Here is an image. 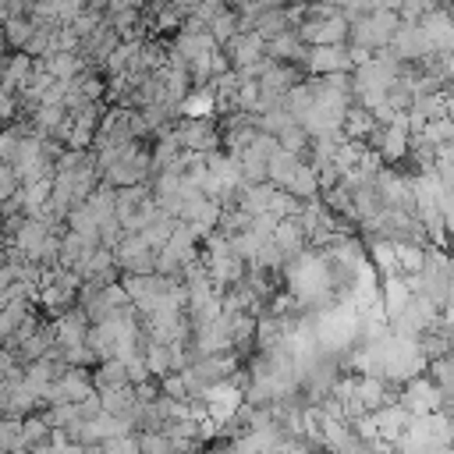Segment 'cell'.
I'll use <instances>...</instances> for the list:
<instances>
[{"mask_svg":"<svg viewBox=\"0 0 454 454\" xmlns=\"http://www.w3.org/2000/svg\"><path fill=\"white\" fill-rule=\"evenodd\" d=\"M450 4H454V0H450Z\"/></svg>","mask_w":454,"mask_h":454,"instance_id":"obj_30","label":"cell"},{"mask_svg":"<svg viewBox=\"0 0 454 454\" xmlns=\"http://www.w3.org/2000/svg\"><path fill=\"white\" fill-rule=\"evenodd\" d=\"M35 71V57H28L25 50L18 53H7V64H4V92H21L25 78Z\"/></svg>","mask_w":454,"mask_h":454,"instance_id":"obj_17","label":"cell"},{"mask_svg":"<svg viewBox=\"0 0 454 454\" xmlns=\"http://www.w3.org/2000/svg\"><path fill=\"white\" fill-rule=\"evenodd\" d=\"M372 415H376V426H380V440L390 443V447H397V443L408 436V426H411V419H415L401 401H394V404H387V408H380V411H372Z\"/></svg>","mask_w":454,"mask_h":454,"instance_id":"obj_8","label":"cell"},{"mask_svg":"<svg viewBox=\"0 0 454 454\" xmlns=\"http://www.w3.org/2000/svg\"><path fill=\"white\" fill-rule=\"evenodd\" d=\"M411 284H408V277H383L380 280V305H383V316L394 323L404 309H408V301H411Z\"/></svg>","mask_w":454,"mask_h":454,"instance_id":"obj_10","label":"cell"},{"mask_svg":"<svg viewBox=\"0 0 454 454\" xmlns=\"http://www.w3.org/2000/svg\"><path fill=\"white\" fill-rule=\"evenodd\" d=\"M390 53H394L397 60H404V64H419V60H426V57L436 53V50L429 46V39H426V32H422L419 25H401V32H397L394 43H390Z\"/></svg>","mask_w":454,"mask_h":454,"instance_id":"obj_7","label":"cell"},{"mask_svg":"<svg viewBox=\"0 0 454 454\" xmlns=\"http://www.w3.org/2000/svg\"><path fill=\"white\" fill-rule=\"evenodd\" d=\"M380 128V121H376V114L372 110H365L362 103H351V110L344 114V124H340V131H344V138L348 142H369V135Z\"/></svg>","mask_w":454,"mask_h":454,"instance_id":"obj_13","label":"cell"},{"mask_svg":"<svg viewBox=\"0 0 454 454\" xmlns=\"http://www.w3.org/2000/svg\"><path fill=\"white\" fill-rule=\"evenodd\" d=\"M301 39L309 46H337V43H348L351 35V21L340 7H333L330 0H312V18L298 28Z\"/></svg>","mask_w":454,"mask_h":454,"instance_id":"obj_1","label":"cell"},{"mask_svg":"<svg viewBox=\"0 0 454 454\" xmlns=\"http://www.w3.org/2000/svg\"><path fill=\"white\" fill-rule=\"evenodd\" d=\"M305 71H309V78H312V74H340V71H355L348 43H337V46H312V50H309V64H305Z\"/></svg>","mask_w":454,"mask_h":454,"instance_id":"obj_6","label":"cell"},{"mask_svg":"<svg viewBox=\"0 0 454 454\" xmlns=\"http://www.w3.org/2000/svg\"><path fill=\"white\" fill-rule=\"evenodd\" d=\"M85 4H89V0H53V7H57V18H60L64 25H71V21H74V18L85 11Z\"/></svg>","mask_w":454,"mask_h":454,"instance_id":"obj_26","label":"cell"},{"mask_svg":"<svg viewBox=\"0 0 454 454\" xmlns=\"http://www.w3.org/2000/svg\"><path fill=\"white\" fill-rule=\"evenodd\" d=\"M35 309V301L32 298H18V301H7L4 305V312H0V337L4 340H11V337H18V330L35 316L32 312Z\"/></svg>","mask_w":454,"mask_h":454,"instance_id":"obj_15","label":"cell"},{"mask_svg":"<svg viewBox=\"0 0 454 454\" xmlns=\"http://www.w3.org/2000/svg\"><path fill=\"white\" fill-rule=\"evenodd\" d=\"M174 142L188 153H213L223 142V131L213 117H177L174 121Z\"/></svg>","mask_w":454,"mask_h":454,"instance_id":"obj_3","label":"cell"},{"mask_svg":"<svg viewBox=\"0 0 454 454\" xmlns=\"http://www.w3.org/2000/svg\"><path fill=\"white\" fill-rule=\"evenodd\" d=\"M284 192H291V195H298L301 202H312V199H319L323 195V188H319V170L312 167V163H298V170L291 174V181L284 184Z\"/></svg>","mask_w":454,"mask_h":454,"instance_id":"obj_14","label":"cell"},{"mask_svg":"<svg viewBox=\"0 0 454 454\" xmlns=\"http://www.w3.org/2000/svg\"><path fill=\"white\" fill-rule=\"evenodd\" d=\"M397 401H401L411 415H433V411H440V404H443L440 387L429 380V372H426V376L408 380V383L397 390Z\"/></svg>","mask_w":454,"mask_h":454,"instance_id":"obj_5","label":"cell"},{"mask_svg":"<svg viewBox=\"0 0 454 454\" xmlns=\"http://www.w3.org/2000/svg\"><path fill=\"white\" fill-rule=\"evenodd\" d=\"M138 454H174V440L163 429L138 433Z\"/></svg>","mask_w":454,"mask_h":454,"instance_id":"obj_24","label":"cell"},{"mask_svg":"<svg viewBox=\"0 0 454 454\" xmlns=\"http://www.w3.org/2000/svg\"><path fill=\"white\" fill-rule=\"evenodd\" d=\"M114 255H117L121 273H156V248L142 234H124Z\"/></svg>","mask_w":454,"mask_h":454,"instance_id":"obj_4","label":"cell"},{"mask_svg":"<svg viewBox=\"0 0 454 454\" xmlns=\"http://www.w3.org/2000/svg\"><path fill=\"white\" fill-rule=\"evenodd\" d=\"M280 149H287V153H294V156H301V160L309 163V153H312V135H309V128L291 124V128L280 135Z\"/></svg>","mask_w":454,"mask_h":454,"instance_id":"obj_21","label":"cell"},{"mask_svg":"<svg viewBox=\"0 0 454 454\" xmlns=\"http://www.w3.org/2000/svg\"><path fill=\"white\" fill-rule=\"evenodd\" d=\"M0 450H4V454L25 450V433H21V419H4V426H0Z\"/></svg>","mask_w":454,"mask_h":454,"instance_id":"obj_23","label":"cell"},{"mask_svg":"<svg viewBox=\"0 0 454 454\" xmlns=\"http://www.w3.org/2000/svg\"><path fill=\"white\" fill-rule=\"evenodd\" d=\"M170 46H174V53H181L188 64H192V60H202V57H213V53L220 50V43H216L209 32H177V35L170 39Z\"/></svg>","mask_w":454,"mask_h":454,"instance_id":"obj_11","label":"cell"},{"mask_svg":"<svg viewBox=\"0 0 454 454\" xmlns=\"http://www.w3.org/2000/svg\"><path fill=\"white\" fill-rule=\"evenodd\" d=\"M92 383L99 394L106 390H121V387H131V376H128V365L121 358H110V362H99L92 369Z\"/></svg>","mask_w":454,"mask_h":454,"instance_id":"obj_16","label":"cell"},{"mask_svg":"<svg viewBox=\"0 0 454 454\" xmlns=\"http://www.w3.org/2000/svg\"><path fill=\"white\" fill-rule=\"evenodd\" d=\"M298 163H301V156H294V153H287V149H280L273 160H270V184H277V188H284L287 181H291V174L298 170Z\"/></svg>","mask_w":454,"mask_h":454,"instance_id":"obj_22","label":"cell"},{"mask_svg":"<svg viewBox=\"0 0 454 454\" xmlns=\"http://www.w3.org/2000/svg\"><path fill=\"white\" fill-rule=\"evenodd\" d=\"M53 323H57V344H60V348L89 344L92 319H89V312H85L82 305H78V309H71V312H64V316H57Z\"/></svg>","mask_w":454,"mask_h":454,"instance_id":"obj_9","label":"cell"},{"mask_svg":"<svg viewBox=\"0 0 454 454\" xmlns=\"http://www.w3.org/2000/svg\"><path fill=\"white\" fill-rule=\"evenodd\" d=\"M255 32H259L266 43L277 39V35H284V32H291V25H287V11H284V7H270V11H262L259 21H255Z\"/></svg>","mask_w":454,"mask_h":454,"instance_id":"obj_19","label":"cell"},{"mask_svg":"<svg viewBox=\"0 0 454 454\" xmlns=\"http://www.w3.org/2000/svg\"><path fill=\"white\" fill-rule=\"evenodd\" d=\"M447 14H450V21H454V4H447Z\"/></svg>","mask_w":454,"mask_h":454,"instance_id":"obj_29","label":"cell"},{"mask_svg":"<svg viewBox=\"0 0 454 454\" xmlns=\"http://www.w3.org/2000/svg\"><path fill=\"white\" fill-rule=\"evenodd\" d=\"M32 32H35V21L25 14V18H11V21H4V35H7V50L11 53H18V50H25L28 46V39H32Z\"/></svg>","mask_w":454,"mask_h":454,"instance_id":"obj_20","label":"cell"},{"mask_svg":"<svg viewBox=\"0 0 454 454\" xmlns=\"http://www.w3.org/2000/svg\"><path fill=\"white\" fill-rule=\"evenodd\" d=\"M401 14L397 11H369L365 18L351 21V35H348V46H365L372 53L380 50H390L394 35L401 32Z\"/></svg>","mask_w":454,"mask_h":454,"instance_id":"obj_2","label":"cell"},{"mask_svg":"<svg viewBox=\"0 0 454 454\" xmlns=\"http://www.w3.org/2000/svg\"><path fill=\"white\" fill-rule=\"evenodd\" d=\"M419 28L426 32V39H429L433 50H440V53H450V50H454V21H450L447 11L426 14V18L419 21Z\"/></svg>","mask_w":454,"mask_h":454,"instance_id":"obj_12","label":"cell"},{"mask_svg":"<svg viewBox=\"0 0 454 454\" xmlns=\"http://www.w3.org/2000/svg\"><path fill=\"white\" fill-rule=\"evenodd\" d=\"M372 11H397L401 14V0H369Z\"/></svg>","mask_w":454,"mask_h":454,"instance_id":"obj_27","label":"cell"},{"mask_svg":"<svg viewBox=\"0 0 454 454\" xmlns=\"http://www.w3.org/2000/svg\"><path fill=\"white\" fill-rule=\"evenodd\" d=\"M238 32H245V28H241V14H238L234 7H223V11H220L213 21H209V35L220 43V50H223V46H227V43H231Z\"/></svg>","mask_w":454,"mask_h":454,"instance_id":"obj_18","label":"cell"},{"mask_svg":"<svg viewBox=\"0 0 454 454\" xmlns=\"http://www.w3.org/2000/svg\"><path fill=\"white\" fill-rule=\"evenodd\" d=\"M18 192H21V174L11 163H4L0 167V199H14Z\"/></svg>","mask_w":454,"mask_h":454,"instance_id":"obj_25","label":"cell"},{"mask_svg":"<svg viewBox=\"0 0 454 454\" xmlns=\"http://www.w3.org/2000/svg\"><path fill=\"white\" fill-rule=\"evenodd\" d=\"M128 4H131V7H138V11H145V7H149V4H156V0H128Z\"/></svg>","mask_w":454,"mask_h":454,"instance_id":"obj_28","label":"cell"}]
</instances>
